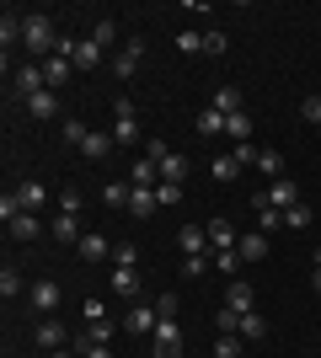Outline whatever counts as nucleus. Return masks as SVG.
I'll return each instance as SVG.
<instances>
[{
    "mask_svg": "<svg viewBox=\"0 0 321 358\" xmlns=\"http://www.w3.org/2000/svg\"><path fill=\"white\" fill-rule=\"evenodd\" d=\"M54 16H43V11H22V48L32 54V64H43L48 54H54Z\"/></svg>",
    "mask_w": 321,
    "mask_h": 358,
    "instance_id": "1",
    "label": "nucleus"
},
{
    "mask_svg": "<svg viewBox=\"0 0 321 358\" xmlns=\"http://www.w3.org/2000/svg\"><path fill=\"white\" fill-rule=\"evenodd\" d=\"M11 91H16V102H32L38 91H48V80H43V64H16V75H11Z\"/></svg>",
    "mask_w": 321,
    "mask_h": 358,
    "instance_id": "2",
    "label": "nucleus"
},
{
    "mask_svg": "<svg viewBox=\"0 0 321 358\" xmlns=\"http://www.w3.org/2000/svg\"><path fill=\"white\" fill-rule=\"evenodd\" d=\"M113 113H118V123H113V145H139V118H134V102H129V96H118V102H113Z\"/></svg>",
    "mask_w": 321,
    "mask_h": 358,
    "instance_id": "3",
    "label": "nucleus"
},
{
    "mask_svg": "<svg viewBox=\"0 0 321 358\" xmlns=\"http://www.w3.org/2000/svg\"><path fill=\"white\" fill-rule=\"evenodd\" d=\"M183 353V327H177V315H161L155 321V358H177Z\"/></svg>",
    "mask_w": 321,
    "mask_h": 358,
    "instance_id": "4",
    "label": "nucleus"
},
{
    "mask_svg": "<svg viewBox=\"0 0 321 358\" xmlns=\"http://www.w3.org/2000/svg\"><path fill=\"white\" fill-rule=\"evenodd\" d=\"M155 321H161V310H150V305H139V299H134L118 327L129 331V337H155Z\"/></svg>",
    "mask_w": 321,
    "mask_h": 358,
    "instance_id": "5",
    "label": "nucleus"
},
{
    "mask_svg": "<svg viewBox=\"0 0 321 358\" xmlns=\"http://www.w3.org/2000/svg\"><path fill=\"white\" fill-rule=\"evenodd\" d=\"M139 59H145V38H129V43L113 54V75H118V80H129V75L139 70Z\"/></svg>",
    "mask_w": 321,
    "mask_h": 358,
    "instance_id": "6",
    "label": "nucleus"
},
{
    "mask_svg": "<svg viewBox=\"0 0 321 358\" xmlns=\"http://www.w3.org/2000/svg\"><path fill=\"white\" fill-rule=\"evenodd\" d=\"M225 305L236 315H252V305H257V294H252V278H230L225 284Z\"/></svg>",
    "mask_w": 321,
    "mask_h": 358,
    "instance_id": "7",
    "label": "nucleus"
},
{
    "mask_svg": "<svg viewBox=\"0 0 321 358\" xmlns=\"http://www.w3.org/2000/svg\"><path fill=\"white\" fill-rule=\"evenodd\" d=\"M27 299H32V310H38V315L59 310V284H54V278H38V284L27 289Z\"/></svg>",
    "mask_w": 321,
    "mask_h": 358,
    "instance_id": "8",
    "label": "nucleus"
},
{
    "mask_svg": "<svg viewBox=\"0 0 321 358\" xmlns=\"http://www.w3.org/2000/svg\"><path fill=\"white\" fill-rule=\"evenodd\" d=\"M204 230H209V246H214V252H236V241H241V230H236L230 220H209Z\"/></svg>",
    "mask_w": 321,
    "mask_h": 358,
    "instance_id": "9",
    "label": "nucleus"
},
{
    "mask_svg": "<svg viewBox=\"0 0 321 358\" xmlns=\"http://www.w3.org/2000/svg\"><path fill=\"white\" fill-rule=\"evenodd\" d=\"M177 246H183V257H204L209 252V230H204V224H183V230H177Z\"/></svg>",
    "mask_w": 321,
    "mask_h": 358,
    "instance_id": "10",
    "label": "nucleus"
},
{
    "mask_svg": "<svg viewBox=\"0 0 321 358\" xmlns=\"http://www.w3.org/2000/svg\"><path fill=\"white\" fill-rule=\"evenodd\" d=\"M262 198H268V209H294V203H300V187H294L290 177H278Z\"/></svg>",
    "mask_w": 321,
    "mask_h": 358,
    "instance_id": "11",
    "label": "nucleus"
},
{
    "mask_svg": "<svg viewBox=\"0 0 321 358\" xmlns=\"http://www.w3.org/2000/svg\"><path fill=\"white\" fill-rule=\"evenodd\" d=\"M236 252H241V262L252 268V262H262V257H268V236H262V230H246V236L236 241Z\"/></svg>",
    "mask_w": 321,
    "mask_h": 358,
    "instance_id": "12",
    "label": "nucleus"
},
{
    "mask_svg": "<svg viewBox=\"0 0 321 358\" xmlns=\"http://www.w3.org/2000/svg\"><path fill=\"white\" fill-rule=\"evenodd\" d=\"M70 75H76V64H70V59H59V54H48V59H43V80H48V91L70 86Z\"/></svg>",
    "mask_w": 321,
    "mask_h": 358,
    "instance_id": "13",
    "label": "nucleus"
},
{
    "mask_svg": "<svg viewBox=\"0 0 321 358\" xmlns=\"http://www.w3.org/2000/svg\"><path fill=\"white\" fill-rule=\"evenodd\" d=\"M0 43H6V64H11V48L22 43V11H6V16H0Z\"/></svg>",
    "mask_w": 321,
    "mask_h": 358,
    "instance_id": "14",
    "label": "nucleus"
},
{
    "mask_svg": "<svg viewBox=\"0 0 321 358\" xmlns=\"http://www.w3.org/2000/svg\"><path fill=\"white\" fill-rule=\"evenodd\" d=\"M155 209H161V198H155V187H134V193H129V214H134V220H150Z\"/></svg>",
    "mask_w": 321,
    "mask_h": 358,
    "instance_id": "15",
    "label": "nucleus"
},
{
    "mask_svg": "<svg viewBox=\"0 0 321 358\" xmlns=\"http://www.w3.org/2000/svg\"><path fill=\"white\" fill-rule=\"evenodd\" d=\"M134 187H161V161H150V155H134Z\"/></svg>",
    "mask_w": 321,
    "mask_h": 358,
    "instance_id": "16",
    "label": "nucleus"
},
{
    "mask_svg": "<svg viewBox=\"0 0 321 358\" xmlns=\"http://www.w3.org/2000/svg\"><path fill=\"white\" fill-rule=\"evenodd\" d=\"M76 252L86 257V262H107V257H113V241L92 230V236H80V246H76Z\"/></svg>",
    "mask_w": 321,
    "mask_h": 358,
    "instance_id": "17",
    "label": "nucleus"
},
{
    "mask_svg": "<svg viewBox=\"0 0 321 358\" xmlns=\"http://www.w3.org/2000/svg\"><path fill=\"white\" fill-rule=\"evenodd\" d=\"M107 278H113V294L118 299H139V273L134 268H113Z\"/></svg>",
    "mask_w": 321,
    "mask_h": 358,
    "instance_id": "18",
    "label": "nucleus"
},
{
    "mask_svg": "<svg viewBox=\"0 0 321 358\" xmlns=\"http://www.w3.org/2000/svg\"><path fill=\"white\" fill-rule=\"evenodd\" d=\"M80 236H86V230H80L76 214H59V220H54V241H59V246H80Z\"/></svg>",
    "mask_w": 321,
    "mask_h": 358,
    "instance_id": "19",
    "label": "nucleus"
},
{
    "mask_svg": "<svg viewBox=\"0 0 321 358\" xmlns=\"http://www.w3.org/2000/svg\"><path fill=\"white\" fill-rule=\"evenodd\" d=\"M214 358H246V337L241 331H220L214 337Z\"/></svg>",
    "mask_w": 321,
    "mask_h": 358,
    "instance_id": "20",
    "label": "nucleus"
},
{
    "mask_svg": "<svg viewBox=\"0 0 321 358\" xmlns=\"http://www.w3.org/2000/svg\"><path fill=\"white\" fill-rule=\"evenodd\" d=\"M102 59H107V48L92 43V38H80V48H76V59H70V64H76V70H97Z\"/></svg>",
    "mask_w": 321,
    "mask_h": 358,
    "instance_id": "21",
    "label": "nucleus"
},
{
    "mask_svg": "<svg viewBox=\"0 0 321 358\" xmlns=\"http://www.w3.org/2000/svg\"><path fill=\"white\" fill-rule=\"evenodd\" d=\"M80 155H86V161H107V155H113V134L92 129V134H86V145H80Z\"/></svg>",
    "mask_w": 321,
    "mask_h": 358,
    "instance_id": "22",
    "label": "nucleus"
},
{
    "mask_svg": "<svg viewBox=\"0 0 321 358\" xmlns=\"http://www.w3.org/2000/svg\"><path fill=\"white\" fill-rule=\"evenodd\" d=\"M27 113H32V118H38V123H48V118H54V113H59V91H38V96H32V102H27Z\"/></svg>",
    "mask_w": 321,
    "mask_h": 358,
    "instance_id": "23",
    "label": "nucleus"
},
{
    "mask_svg": "<svg viewBox=\"0 0 321 358\" xmlns=\"http://www.w3.org/2000/svg\"><path fill=\"white\" fill-rule=\"evenodd\" d=\"M32 337H38V348H48V353H59V348H64V327H59V321H38Z\"/></svg>",
    "mask_w": 321,
    "mask_h": 358,
    "instance_id": "24",
    "label": "nucleus"
},
{
    "mask_svg": "<svg viewBox=\"0 0 321 358\" xmlns=\"http://www.w3.org/2000/svg\"><path fill=\"white\" fill-rule=\"evenodd\" d=\"M118 321H113V315H102V321H86V337H92V343L97 348H107V343H113V337H118Z\"/></svg>",
    "mask_w": 321,
    "mask_h": 358,
    "instance_id": "25",
    "label": "nucleus"
},
{
    "mask_svg": "<svg viewBox=\"0 0 321 358\" xmlns=\"http://www.w3.org/2000/svg\"><path fill=\"white\" fill-rule=\"evenodd\" d=\"M225 139H230V145H246V139H252V118H246V107L225 118Z\"/></svg>",
    "mask_w": 321,
    "mask_h": 358,
    "instance_id": "26",
    "label": "nucleus"
},
{
    "mask_svg": "<svg viewBox=\"0 0 321 358\" xmlns=\"http://www.w3.org/2000/svg\"><path fill=\"white\" fill-rule=\"evenodd\" d=\"M16 193H22V209H27V214H38L48 203V187H43V182H22Z\"/></svg>",
    "mask_w": 321,
    "mask_h": 358,
    "instance_id": "27",
    "label": "nucleus"
},
{
    "mask_svg": "<svg viewBox=\"0 0 321 358\" xmlns=\"http://www.w3.org/2000/svg\"><path fill=\"white\" fill-rule=\"evenodd\" d=\"M209 171H214V182H236V177H241V161L225 150V155H214V161H209Z\"/></svg>",
    "mask_w": 321,
    "mask_h": 358,
    "instance_id": "28",
    "label": "nucleus"
},
{
    "mask_svg": "<svg viewBox=\"0 0 321 358\" xmlns=\"http://www.w3.org/2000/svg\"><path fill=\"white\" fill-rule=\"evenodd\" d=\"M199 134H204V139H225V113L204 107V113H199Z\"/></svg>",
    "mask_w": 321,
    "mask_h": 358,
    "instance_id": "29",
    "label": "nucleus"
},
{
    "mask_svg": "<svg viewBox=\"0 0 321 358\" xmlns=\"http://www.w3.org/2000/svg\"><path fill=\"white\" fill-rule=\"evenodd\" d=\"M129 193H134V182H107L102 203H107V209H129Z\"/></svg>",
    "mask_w": 321,
    "mask_h": 358,
    "instance_id": "30",
    "label": "nucleus"
},
{
    "mask_svg": "<svg viewBox=\"0 0 321 358\" xmlns=\"http://www.w3.org/2000/svg\"><path fill=\"white\" fill-rule=\"evenodd\" d=\"M214 113H225V118H230V113H241V91H236V86H220V91H214Z\"/></svg>",
    "mask_w": 321,
    "mask_h": 358,
    "instance_id": "31",
    "label": "nucleus"
},
{
    "mask_svg": "<svg viewBox=\"0 0 321 358\" xmlns=\"http://www.w3.org/2000/svg\"><path fill=\"white\" fill-rule=\"evenodd\" d=\"M86 134H92V129H86L80 118H64V123H59V139H64V145H76V150L86 145Z\"/></svg>",
    "mask_w": 321,
    "mask_h": 358,
    "instance_id": "32",
    "label": "nucleus"
},
{
    "mask_svg": "<svg viewBox=\"0 0 321 358\" xmlns=\"http://www.w3.org/2000/svg\"><path fill=\"white\" fill-rule=\"evenodd\" d=\"M257 171H262V177H284V155H278V150H262V155H257Z\"/></svg>",
    "mask_w": 321,
    "mask_h": 358,
    "instance_id": "33",
    "label": "nucleus"
},
{
    "mask_svg": "<svg viewBox=\"0 0 321 358\" xmlns=\"http://www.w3.org/2000/svg\"><path fill=\"white\" fill-rule=\"evenodd\" d=\"M214 268L225 273V278H241L246 262H241V252H214Z\"/></svg>",
    "mask_w": 321,
    "mask_h": 358,
    "instance_id": "34",
    "label": "nucleus"
},
{
    "mask_svg": "<svg viewBox=\"0 0 321 358\" xmlns=\"http://www.w3.org/2000/svg\"><path fill=\"white\" fill-rule=\"evenodd\" d=\"M241 337H246V343H262V337H268V321H262L257 310H252V315H241Z\"/></svg>",
    "mask_w": 321,
    "mask_h": 358,
    "instance_id": "35",
    "label": "nucleus"
},
{
    "mask_svg": "<svg viewBox=\"0 0 321 358\" xmlns=\"http://www.w3.org/2000/svg\"><path fill=\"white\" fill-rule=\"evenodd\" d=\"M92 43H102V48H113V43H118V22H113V16H102V22L92 27Z\"/></svg>",
    "mask_w": 321,
    "mask_h": 358,
    "instance_id": "36",
    "label": "nucleus"
},
{
    "mask_svg": "<svg viewBox=\"0 0 321 358\" xmlns=\"http://www.w3.org/2000/svg\"><path fill=\"white\" fill-rule=\"evenodd\" d=\"M38 230H43V224H38V214H16V220H11V236H16V241H32Z\"/></svg>",
    "mask_w": 321,
    "mask_h": 358,
    "instance_id": "37",
    "label": "nucleus"
},
{
    "mask_svg": "<svg viewBox=\"0 0 321 358\" xmlns=\"http://www.w3.org/2000/svg\"><path fill=\"white\" fill-rule=\"evenodd\" d=\"M16 214H27V209H22V193H16V187H6V193H0V220L11 224Z\"/></svg>",
    "mask_w": 321,
    "mask_h": 358,
    "instance_id": "38",
    "label": "nucleus"
},
{
    "mask_svg": "<svg viewBox=\"0 0 321 358\" xmlns=\"http://www.w3.org/2000/svg\"><path fill=\"white\" fill-rule=\"evenodd\" d=\"M139 262V246L134 241H118V246H113V268H134Z\"/></svg>",
    "mask_w": 321,
    "mask_h": 358,
    "instance_id": "39",
    "label": "nucleus"
},
{
    "mask_svg": "<svg viewBox=\"0 0 321 358\" xmlns=\"http://www.w3.org/2000/svg\"><path fill=\"white\" fill-rule=\"evenodd\" d=\"M22 294V273L16 268H0V299H16Z\"/></svg>",
    "mask_w": 321,
    "mask_h": 358,
    "instance_id": "40",
    "label": "nucleus"
},
{
    "mask_svg": "<svg viewBox=\"0 0 321 358\" xmlns=\"http://www.w3.org/2000/svg\"><path fill=\"white\" fill-rule=\"evenodd\" d=\"M187 177V161L183 155H166V161H161V182H183Z\"/></svg>",
    "mask_w": 321,
    "mask_h": 358,
    "instance_id": "41",
    "label": "nucleus"
},
{
    "mask_svg": "<svg viewBox=\"0 0 321 358\" xmlns=\"http://www.w3.org/2000/svg\"><path fill=\"white\" fill-rule=\"evenodd\" d=\"M80 203H86V198H80L76 187H59V214H76L80 220Z\"/></svg>",
    "mask_w": 321,
    "mask_h": 358,
    "instance_id": "42",
    "label": "nucleus"
},
{
    "mask_svg": "<svg viewBox=\"0 0 321 358\" xmlns=\"http://www.w3.org/2000/svg\"><path fill=\"white\" fill-rule=\"evenodd\" d=\"M155 198H161V209L183 203V182H161V187H155Z\"/></svg>",
    "mask_w": 321,
    "mask_h": 358,
    "instance_id": "43",
    "label": "nucleus"
},
{
    "mask_svg": "<svg viewBox=\"0 0 321 358\" xmlns=\"http://www.w3.org/2000/svg\"><path fill=\"white\" fill-rule=\"evenodd\" d=\"M177 54H204V32H177Z\"/></svg>",
    "mask_w": 321,
    "mask_h": 358,
    "instance_id": "44",
    "label": "nucleus"
},
{
    "mask_svg": "<svg viewBox=\"0 0 321 358\" xmlns=\"http://www.w3.org/2000/svg\"><path fill=\"white\" fill-rule=\"evenodd\" d=\"M284 224H290V230H306V224H311V209H306V203H294V209H284Z\"/></svg>",
    "mask_w": 321,
    "mask_h": 358,
    "instance_id": "45",
    "label": "nucleus"
},
{
    "mask_svg": "<svg viewBox=\"0 0 321 358\" xmlns=\"http://www.w3.org/2000/svg\"><path fill=\"white\" fill-rule=\"evenodd\" d=\"M214 327H220V331H241V315L230 310V305H220V315H214Z\"/></svg>",
    "mask_w": 321,
    "mask_h": 358,
    "instance_id": "46",
    "label": "nucleus"
},
{
    "mask_svg": "<svg viewBox=\"0 0 321 358\" xmlns=\"http://www.w3.org/2000/svg\"><path fill=\"white\" fill-rule=\"evenodd\" d=\"M230 155H236L241 166H257V155H262V150L252 145V139H246V145H230Z\"/></svg>",
    "mask_w": 321,
    "mask_h": 358,
    "instance_id": "47",
    "label": "nucleus"
},
{
    "mask_svg": "<svg viewBox=\"0 0 321 358\" xmlns=\"http://www.w3.org/2000/svg\"><path fill=\"white\" fill-rule=\"evenodd\" d=\"M204 273H209V252H204V257H187V262H183V278H204Z\"/></svg>",
    "mask_w": 321,
    "mask_h": 358,
    "instance_id": "48",
    "label": "nucleus"
},
{
    "mask_svg": "<svg viewBox=\"0 0 321 358\" xmlns=\"http://www.w3.org/2000/svg\"><path fill=\"white\" fill-rule=\"evenodd\" d=\"M76 353H80V358H113V348H97L92 337H80V343H76Z\"/></svg>",
    "mask_w": 321,
    "mask_h": 358,
    "instance_id": "49",
    "label": "nucleus"
},
{
    "mask_svg": "<svg viewBox=\"0 0 321 358\" xmlns=\"http://www.w3.org/2000/svg\"><path fill=\"white\" fill-rule=\"evenodd\" d=\"M300 118H306V123H316V129H321V96H306V102H300Z\"/></svg>",
    "mask_w": 321,
    "mask_h": 358,
    "instance_id": "50",
    "label": "nucleus"
},
{
    "mask_svg": "<svg viewBox=\"0 0 321 358\" xmlns=\"http://www.w3.org/2000/svg\"><path fill=\"white\" fill-rule=\"evenodd\" d=\"M204 54H225V32H204Z\"/></svg>",
    "mask_w": 321,
    "mask_h": 358,
    "instance_id": "51",
    "label": "nucleus"
},
{
    "mask_svg": "<svg viewBox=\"0 0 321 358\" xmlns=\"http://www.w3.org/2000/svg\"><path fill=\"white\" fill-rule=\"evenodd\" d=\"M80 315H86V321H102L107 305H102V299H86V305H80Z\"/></svg>",
    "mask_w": 321,
    "mask_h": 358,
    "instance_id": "52",
    "label": "nucleus"
},
{
    "mask_svg": "<svg viewBox=\"0 0 321 358\" xmlns=\"http://www.w3.org/2000/svg\"><path fill=\"white\" fill-rule=\"evenodd\" d=\"M145 155H150V161H166L171 150H166V139H150V145H145Z\"/></svg>",
    "mask_w": 321,
    "mask_h": 358,
    "instance_id": "53",
    "label": "nucleus"
},
{
    "mask_svg": "<svg viewBox=\"0 0 321 358\" xmlns=\"http://www.w3.org/2000/svg\"><path fill=\"white\" fill-rule=\"evenodd\" d=\"M311 289L321 294V257H316V268H311Z\"/></svg>",
    "mask_w": 321,
    "mask_h": 358,
    "instance_id": "54",
    "label": "nucleus"
},
{
    "mask_svg": "<svg viewBox=\"0 0 321 358\" xmlns=\"http://www.w3.org/2000/svg\"><path fill=\"white\" fill-rule=\"evenodd\" d=\"M48 358H80V353H64V348H59V353H48Z\"/></svg>",
    "mask_w": 321,
    "mask_h": 358,
    "instance_id": "55",
    "label": "nucleus"
},
{
    "mask_svg": "<svg viewBox=\"0 0 321 358\" xmlns=\"http://www.w3.org/2000/svg\"><path fill=\"white\" fill-rule=\"evenodd\" d=\"M6 358H16V353H6Z\"/></svg>",
    "mask_w": 321,
    "mask_h": 358,
    "instance_id": "56",
    "label": "nucleus"
}]
</instances>
